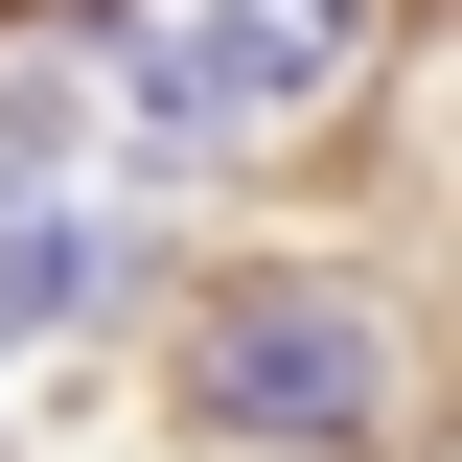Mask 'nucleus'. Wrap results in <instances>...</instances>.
I'll return each instance as SVG.
<instances>
[{
    "instance_id": "1",
    "label": "nucleus",
    "mask_w": 462,
    "mask_h": 462,
    "mask_svg": "<svg viewBox=\"0 0 462 462\" xmlns=\"http://www.w3.org/2000/svg\"><path fill=\"white\" fill-rule=\"evenodd\" d=\"M185 416L208 439H393V324L346 278H208L185 300Z\"/></svg>"
},
{
    "instance_id": "2",
    "label": "nucleus",
    "mask_w": 462,
    "mask_h": 462,
    "mask_svg": "<svg viewBox=\"0 0 462 462\" xmlns=\"http://www.w3.org/2000/svg\"><path fill=\"white\" fill-rule=\"evenodd\" d=\"M370 69V0H139L116 23V93L162 116V139H278Z\"/></svg>"
},
{
    "instance_id": "3",
    "label": "nucleus",
    "mask_w": 462,
    "mask_h": 462,
    "mask_svg": "<svg viewBox=\"0 0 462 462\" xmlns=\"http://www.w3.org/2000/svg\"><path fill=\"white\" fill-rule=\"evenodd\" d=\"M0 300H23V324L93 300V208H0Z\"/></svg>"
}]
</instances>
